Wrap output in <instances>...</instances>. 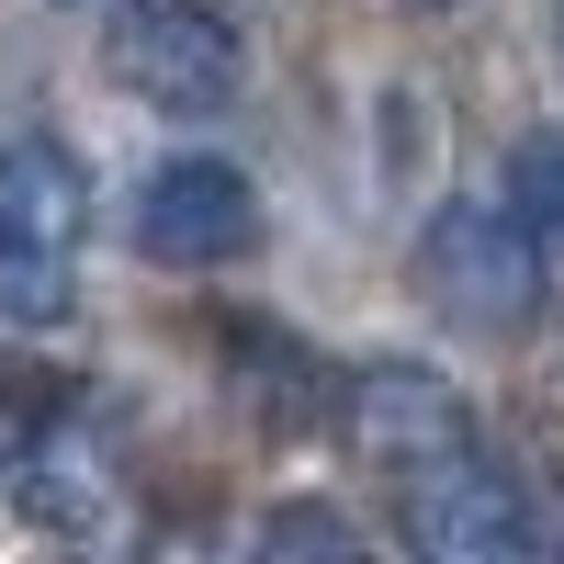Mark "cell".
<instances>
[{
    "mask_svg": "<svg viewBox=\"0 0 564 564\" xmlns=\"http://www.w3.org/2000/svg\"><path fill=\"white\" fill-rule=\"evenodd\" d=\"M542 238L531 215L508 193H452L430 226H417V294H430L452 327H475V339H520L542 316Z\"/></svg>",
    "mask_w": 564,
    "mask_h": 564,
    "instance_id": "cell-2",
    "label": "cell"
},
{
    "mask_svg": "<svg viewBox=\"0 0 564 564\" xmlns=\"http://www.w3.org/2000/svg\"><path fill=\"white\" fill-rule=\"evenodd\" d=\"M350 441L372 463H395V475H430L441 452L475 441V417L430 361H372V372H350Z\"/></svg>",
    "mask_w": 564,
    "mask_h": 564,
    "instance_id": "cell-6",
    "label": "cell"
},
{
    "mask_svg": "<svg viewBox=\"0 0 564 564\" xmlns=\"http://www.w3.org/2000/svg\"><path fill=\"white\" fill-rule=\"evenodd\" d=\"M508 204H520L531 238L564 260V135H520V148H508Z\"/></svg>",
    "mask_w": 564,
    "mask_h": 564,
    "instance_id": "cell-7",
    "label": "cell"
},
{
    "mask_svg": "<svg viewBox=\"0 0 564 564\" xmlns=\"http://www.w3.org/2000/svg\"><path fill=\"white\" fill-rule=\"evenodd\" d=\"M542 542H553V553H564V497H553V508H542Z\"/></svg>",
    "mask_w": 564,
    "mask_h": 564,
    "instance_id": "cell-9",
    "label": "cell"
},
{
    "mask_svg": "<svg viewBox=\"0 0 564 564\" xmlns=\"http://www.w3.org/2000/svg\"><path fill=\"white\" fill-rule=\"evenodd\" d=\"M135 249L159 271H226L260 249V181L238 159H159L135 193Z\"/></svg>",
    "mask_w": 564,
    "mask_h": 564,
    "instance_id": "cell-4",
    "label": "cell"
},
{
    "mask_svg": "<svg viewBox=\"0 0 564 564\" xmlns=\"http://www.w3.org/2000/svg\"><path fill=\"white\" fill-rule=\"evenodd\" d=\"M430 12H463V0H430Z\"/></svg>",
    "mask_w": 564,
    "mask_h": 564,
    "instance_id": "cell-10",
    "label": "cell"
},
{
    "mask_svg": "<svg viewBox=\"0 0 564 564\" xmlns=\"http://www.w3.org/2000/svg\"><path fill=\"white\" fill-rule=\"evenodd\" d=\"M260 542H271V553H361V531L339 520V508H316V497L271 508V520H260Z\"/></svg>",
    "mask_w": 564,
    "mask_h": 564,
    "instance_id": "cell-8",
    "label": "cell"
},
{
    "mask_svg": "<svg viewBox=\"0 0 564 564\" xmlns=\"http://www.w3.org/2000/svg\"><path fill=\"white\" fill-rule=\"evenodd\" d=\"M90 249V170L68 135H12L0 148V316H68Z\"/></svg>",
    "mask_w": 564,
    "mask_h": 564,
    "instance_id": "cell-1",
    "label": "cell"
},
{
    "mask_svg": "<svg viewBox=\"0 0 564 564\" xmlns=\"http://www.w3.org/2000/svg\"><path fill=\"white\" fill-rule=\"evenodd\" d=\"M102 68L148 113H226L238 90V23L204 0H113L102 12Z\"/></svg>",
    "mask_w": 564,
    "mask_h": 564,
    "instance_id": "cell-3",
    "label": "cell"
},
{
    "mask_svg": "<svg viewBox=\"0 0 564 564\" xmlns=\"http://www.w3.org/2000/svg\"><path fill=\"white\" fill-rule=\"evenodd\" d=\"M406 542L441 553V564H508V553L542 542V508L508 486L475 441H463V452H441L430 475L406 486Z\"/></svg>",
    "mask_w": 564,
    "mask_h": 564,
    "instance_id": "cell-5",
    "label": "cell"
},
{
    "mask_svg": "<svg viewBox=\"0 0 564 564\" xmlns=\"http://www.w3.org/2000/svg\"><path fill=\"white\" fill-rule=\"evenodd\" d=\"M553 45H564V12H553Z\"/></svg>",
    "mask_w": 564,
    "mask_h": 564,
    "instance_id": "cell-11",
    "label": "cell"
}]
</instances>
